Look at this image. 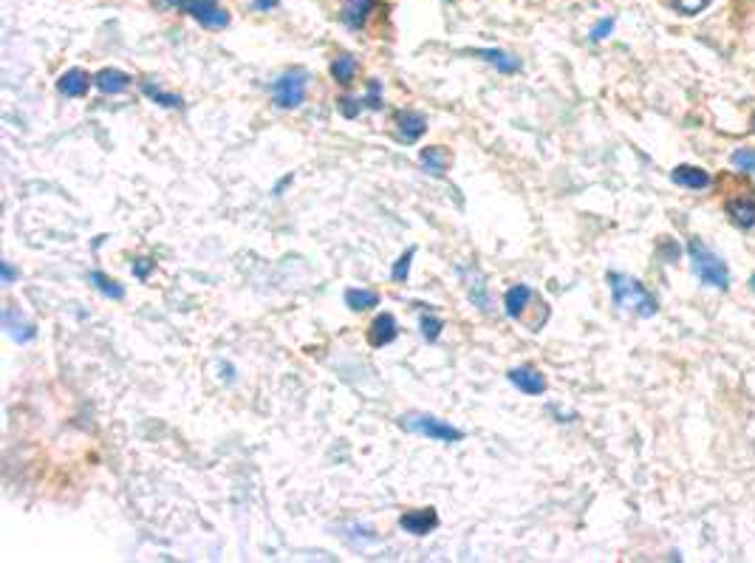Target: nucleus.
Masks as SVG:
<instances>
[{
    "mask_svg": "<svg viewBox=\"0 0 755 563\" xmlns=\"http://www.w3.org/2000/svg\"><path fill=\"white\" fill-rule=\"evenodd\" d=\"M606 281H608V289H611L614 306H617L620 312H631V314L642 317V321H648V317H656L659 300H656V295H654L651 289L645 286L642 281L625 275V272H608Z\"/></svg>",
    "mask_w": 755,
    "mask_h": 563,
    "instance_id": "obj_1",
    "label": "nucleus"
},
{
    "mask_svg": "<svg viewBox=\"0 0 755 563\" xmlns=\"http://www.w3.org/2000/svg\"><path fill=\"white\" fill-rule=\"evenodd\" d=\"M687 258H690V269L704 286H713L719 292H727L730 289V269L721 258L707 250L699 238H690L687 241Z\"/></svg>",
    "mask_w": 755,
    "mask_h": 563,
    "instance_id": "obj_2",
    "label": "nucleus"
},
{
    "mask_svg": "<svg viewBox=\"0 0 755 563\" xmlns=\"http://www.w3.org/2000/svg\"><path fill=\"white\" fill-rule=\"evenodd\" d=\"M399 424H402V431H408V433L425 436V439H430V442H441V445L465 442V436H467L461 428H453V424H447L444 419L427 416V414H410V416H402V419H399Z\"/></svg>",
    "mask_w": 755,
    "mask_h": 563,
    "instance_id": "obj_3",
    "label": "nucleus"
},
{
    "mask_svg": "<svg viewBox=\"0 0 755 563\" xmlns=\"http://www.w3.org/2000/svg\"><path fill=\"white\" fill-rule=\"evenodd\" d=\"M159 9H179L204 28H226L229 14L219 9V0H153Z\"/></svg>",
    "mask_w": 755,
    "mask_h": 563,
    "instance_id": "obj_4",
    "label": "nucleus"
},
{
    "mask_svg": "<svg viewBox=\"0 0 755 563\" xmlns=\"http://www.w3.org/2000/svg\"><path fill=\"white\" fill-rule=\"evenodd\" d=\"M306 88H309V71L289 68L272 83V102L277 108H300L306 99Z\"/></svg>",
    "mask_w": 755,
    "mask_h": 563,
    "instance_id": "obj_5",
    "label": "nucleus"
},
{
    "mask_svg": "<svg viewBox=\"0 0 755 563\" xmlns=\"http://www.w3.org/2000/svg\"><path fill=\"white\" fill-rule=\"evenodd\" d=\"M724 212H727V218L738 226V230H744V233L755 230V190L727 199Z\"/></svg>",
    "mask_w": 755,
    "mask_h": 563,
    "instance_id": "obj_6",
    "label": "nucleus"
},
{
    "mask_svg": "<svg viewBox=\"0 0 755 563\" xmlns=\"http://www.w3.org/2000/svg\"><path fill=\"white\" fill-rule=\"evenodd\" d=\"M0 323H4L6 334L12 340L18 343H32L37 337V326L28 321V317H23V312L18 306H4V314H0Z\"/></svg>",
    "mask_w": 755,
    "mask_h": 563,
    "instance_id": "obj_7",
    "label": "nucleus"
},
{
    "mask_svg": "<svg viewBox=\"0 0 755 563\" xmlns=\"http://www.w3.org/2000/svg\"><path fill=\"white\" fill-rule=\"evenodd\" d=\"M399 527L416 538H425L430 535L436 527H439V512L433 507H422V510H410L405 515H399Z\"/></svg>",
    "mask_w": 755,
    "mask_h": 563,
    "instance_id": "obj_8",
    "label": "nucleus"
},
{
    "mask_svg": "<svg viewBox=\"0 0 755 563\" xmlns=\"http://www.w3.org/2000/svg\"><path fill=\"white\" fill-rule=\"evenodd\" d=\"M506 379H510V383L521 393H527V397H541V393H546V388H549L546 377L537 369H532V365H521V369H513L510 374H506Z\"/></svg>",
    "mask_w": 755,
    "mask_h": 563,
    "instance_id": "obj_9",
    "label": "nucleus"
},
{
    "mask_svg": "<svg viewBox=\"0 0 755 563\" xmlns=\"http://www.w3.org/2000/svg\"><path fill=\"white\" fill-rule=\"evenodd\" d=\"M461 281H465V289H467V297L473 306H479L481 312H489L492 309V300H489V292H487V283H484V275L475 266H461Z\"/></svg>",
    "mask_w": 755,
    "mask_h": 563,
    "instance_id": "obj_10",
    "label": "nucleus"
},
{
    "mask_svg": "<svg viewBox=\"0 0 755 563\" xmlns=\"http://www.w3.org/2000/svg\"><path fill=\"white\" fill-rule=\"evenodd\" d=\"M396 334H399L396 317L391 312H382V314L374 317V323L368 326V345H371V348H385V345H391L396 340Z\"/></svg>",
    "mask_w": 755,
    "mask_h": 563,
    "instance_id": "obj_11",
    "label": "nucleus"
},
{
    "mask_svg": "<svg viewBox=\"0 0 755 563\" xmlns=\"http://www.w3.org/2000/svg\"><path fill=\"white\" fill-rule=\"evenodd\" d=\"M91 83H94V77H91L88 71L83 68H68L63 77L57 80V94L60 97H68V99H80L88 94Z\"/></svg>",
    "mask_w": 755,
    "mask_h": 563,
    "instance_id": "obj_12",
    "label": "nucleus"
},
{
    "mask_svg": "<svg viewBox=\"0 0 755 563\" xmlns=\"http://www.w3.org/2000/svg\"><path fill=\"white\" fill-rule=\"evenodd\" d=\"M94 85H97V91H102V94H107V97H119L133 85V80H131V74L119 71V68H102V71L94 74Z\"/></svg>",
    "mask_w": 755,
    "mask_h": 563,
    "instance_id": "obj_13",
    "label": "nucleus"
},
{
    "mask_svg": "<svg viewBox=\"0 0 755 563\" xmlns=\"http://www.w3.org/2000/svg\"><path fill=\"white\" fill-rule=\"evenodd\" d=\"M419 164L427 176L433 178H444L447 170H450V150L441 147V145H430L419 154Z\"/></svg>",
    "mask_w": 755,
    "mask_h": 563,
    "instance_id": "obj_14",
    "label": "nucleus"
},
{
    "mask_svg": "<svg viewBox=\"0 0 755 563\" xmlns=\"http://www.w3.org/2000/svg\"><path fill=\"white\" fill-rule=\"evenodd\" d=\"M671 181H673V185H680V187H687V190H707L713 185V176L707 170H702V167L680 164V167H673Z\"/></svg>",
    "mask_w": 755,
    "mask_h": 563,
    "instance_id": "obj_15",
    "label": "nucleus"
},
{
    "mask_svg": "<svg viewBox=\"0 0 755 563\" xmlns=\"http://www.w3.org/2000/svg\"><path fill=\"white\" fill-rule=\"evenodd\" d=\"M396 131L402 142H419L427 133V119L419 111H399L396 114Z\"/></svg>",
    "mask_w": 755,
    "mask_h": 563,
    "instance_id": "obj_16",
    "label": "nucleus"
},
{
    "mask_svg": "<svg viewBox=\"0 0 755 563\" xmlns=\"http://www.w3.org/2000/svg\"><path fill=\"white\" fill-rule=\"evenodd\" d=\"M374 9H377V0H346V6L340 12V20L348 28H354V32H360V28H365Z\"/></svg>",
    "mask_w": 755,
    "mask_h": 563,
    "instance_id": "obj_17",
    "label": "nucleus"
},
{
    "mask_svg": "<svg viewBox=\"0 0 755 563\" xmlns=\"http://www.w3.org/2000/svg\"><path fill=\"white\" fill-rule=\"evenodd\" d=\"M470 54L484 59V63H489V66H496L501 74H518L521 71V59L501 52V49H473Z\"/></svg>",
    "mask_w": 755,
    "mask_h": 563,
    "instance_id": "obj_18",
    "label": "nucleus"
},
{
    "mask_svg": "<svg viewBox=\"0 0 755 563\" xmlns=\"http://www.w3.org/2000/svg\"><path fill=\"white\" fill-rule=\"evenodd\" d=\"M529 300H532V289H529L527 283H518V286H513V289H506V295H504V312H506V317L518 321V317L527 312Z\"/></svg>",
    "mask_w": 755,
    "mask_h": 563,
    "instance_id": "obj_19",
    "label": "nucleus"
},
{
    "mask_svg": "<svg viewBox=\"0 0 755 563\" xmlns=\"http://www.w3.org/2000/svg\"><path fill=\"white\" fill-rule=\"evenodd\" d=\"M346 306L351 312H368L379 306V292H374V289H346Z\"/></svg>",
    "mask_w": 755,
    "mask_h": 563,
    "instance_id": "obj_20",
    "label": "nucleus"
},
{
    "mask_svg": "<svg viewBox=\"0 0 755 563\" xmlns=\"http://www.w3.org/2000/svg\"><path fill=\"white\" fill-rule=\"evenodd\" d=\"M88 281H91V286H94L99 295H105L107 300H125V289H122V283L114 281V278H107L105 272H99V269L91 272Z\"/></svg>",
    "mask_w": 755,
    "mask_h": 563,
    "instance_id": "obj_21",
    "label": "nucleus"
},
{
    "mask_svg": "<svg viewBox=\"0 0 755 563\" xmlns=\"http://www.w3.org/2000/svg\"><path fill=\"white\" fill-rule=\"evenodd\" d=\"M331 77L340 85H351L354 77H357V59H354L351 54H340L331 63Z\"/></svg>",
    "mask_w": 755,
    "mask_h": 563,
    "instance_id": "obj_22",
    "label": "nucleus"
},
{
    "mask_svg": "<svg viewBox=\"0 0 755 563\" xmlns=\"http://www.w3.org/2000/svg\"><path fill=\"white\" fill-rule=\"evenodd\" d=\"M142 94L150 97L156 105H162V108H184V99L179 94H171V91H162L159 85L153 83H142Z\"/></svg>",
    "mask_w": 755,
    "mask_h": 563,
    "instance_id": "obj_23",
    "label": "nucleus"
},
{
    "mask_svg": "<svg viewBox=\"0 0 755 563\" xmlns=\"http://www.w3.org/2000/svg\"><path fill=\"white\" fill-rule=\"evenodd\" d=\"M419 329H422V337H425L427 343H436V340L441 337L444 323L439 321L436 314H422V317H419Z\"/></svg>",
    "mask_w": 755,
    "mask_h": 563,
    "instance_id": "obj_24",
    "label": "nucleus"
},
{
    "mask_svg": "<svg viewBox=\"0 0 755 563\" xmlns=\"http://www.w3.org/2000/svg\"><path fill=\"white\" fill-rule=\"evenodd\" d=\"M730 164L735 167V170L755 176V150H752V147H742V150H735V154L730 156Z\"/></svg>",
    "mask_w": 755,
    "mask_h": 563,
    "instance_id": "obj_25",
    "label": "nucleus"
},
{
    "mask_svg": "<svg viewBox=\"0 0 755 563\" xmlns=\"http://www.w3.org/2000/svg\"><path fill=\"white\" fill-rule=\"evenodd\" d=\"M413 255H416V247H410L408 252H402V255H399V261L393 264V269H391V278H393L396 283H405V281H408V275H410V266H413Z\"/></svg>",
    "mask_w": 755,
    "mask_h": 563,
    "instance_id": "obj_26",
    "label": "nucleus"
},
{
    "mask_svg": "<svg viewBox=\"0 0 755 563\" xmlns=\"http://www.w3.org/2000/svg\"><path fill=\"white\" fill-rule=\"evenodd\" d=\"M707 4H711V0H671V6H673L676 12L687 14V18H693V14L704 12V9H707Z\"/></svg>",
    "mask_w": 755,
    "mask_h": 563,
    "instance_id": "obj_27",
    "label": "nucleus"
},
{
    "mask_svg": "<svg viewBox=\"0 0 755 563\" xmlns=\"http://www.w3.org/2000/svg\"><path fill=\"white\" fill-rule=\"evenodd\" d=\"M337 108H340V114H343L346 119H357L360 111L365 108V102H362V99H354V97H340V99H337Z\"/></svg>",
    "mask_w": 755,
    "mask_h": 563,
    "instance_id": "obj_28",
    "label": "nucleus"
},
{
    "mask_svg": "<svg viewBox=\"0 0 755 563\" xmlns=\"http://www.w3.org/2000/svg\"><path fill=\"white\" fill-rule=\"evenodd\" d=\"M362 102H365V108L382 111V83L379 80L368 83V97H362Z\"/></svg>",
    "mask_w": 755,
    "mask_h": 563,
    "instance_id": "obj_29",
    "label": "nucleus"
},
{
    "mask_svg": "<svg viewBox=\"0 0 755 563\" xmlns=\"http://www.w3.org/2000/svg\"><path fill=\"white\" fill-rule=\"evenodd\" d=\"M131 269H133V275H136L139 281H147V278H150V269H153V261H150V258H136Z\"/></svg>",
    "mask_w": 755,
    "mask_h": 563,
    "instance_id": "obj_30",
    "label": "nucleus"
},
{
    "mask_svg": "<svg viewBox=\"0 0 755 563\" xmlns=\"http://www.w3.org/2000/svg\"><path fill=\"white\" fill-rule=\"evenodd\" d=\"M611 28H614V18H603L592 28V40H606L611 35Z\"/></svg>",
    "mask_w": 755,
    "mask_h": 563,
    "instance_id": "obj_31",
    "label": "nucleus"
},
{
    "mask_svg": "<svg viewBox=\"0 0 755 563\" xmlns=\"http://www.w3.org/2000/svg\"><path fill=\"white\" fill-rule=\"evenodd\" d=\"M0 272H4V283H6V286H12V283H14V278H18V269L12 266V261H4V264H0Z\"/></svg>",
    "mask_w": 755,
    "mask_h": 563,
    "instance_id": "obj_32",
    "label": "nucleus"
},
{
    "mask_svg": "<svg viewBox=\"0 0 755 563\" xmlns=\"http://www.w3.org/2000/svg\"><path fill=\"white\" fill-rule=\"evenodd\" d=\"M272 6H277V0H255V9H272Z\"/></svg>",
    "mask_w": 755,
    "mask_h": 563,
    "instance_id": "obj_33",
    "label": "nucleus"
},
{
    "mask_svg": "<svg viewBox=\"0 0 755 563\" xmlns=\"http://www.w3.org/2000/svg\"><path fill=\"white\" fill-rule=\"evenodd\" d=\"M750 289H752V292H755V275H750Z\"/></svg>",
    "mask_w": 755,
    "mask_h": 563,
    "instance_id": "obj_34",
    "label": "nucleus"
},
{
    "mask_svg": "<svg viewBox=\"0 0 755 563\" xmlns=\"http://www.w3.org/2000/svg\"><path fill=\"white\" fill-rule=\"evenodd\" d=\"M750 128H752V133H755V114H752V119H750Z\"/></svg>",
    "mask_w": 755,
    "mask_h": 563,
    "instance_id": "obj_35",
    "label": "nucleus"
}]
</instances>
